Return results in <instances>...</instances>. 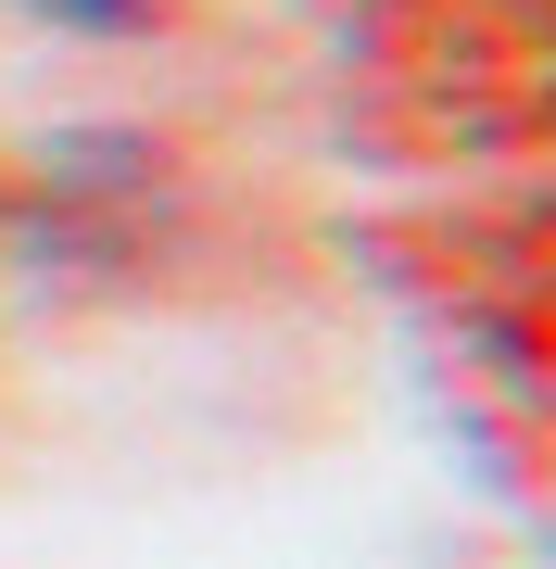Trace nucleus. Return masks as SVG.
Masks as SVG:
<instances>
[{
    "label": "nucleus",
    "mask_w": 556,
    "mask_h": 569,
    "mask_svg": "<svg viewBox=\"0 0 556 569\" xmlns=\"http://www.w3.org/2000/svg\"><path fill=\"white\" fill-rule=\"evenodd\" d=\"M26 13H51L63 39H140V26L165 13V0H26Z\"/></svg>",
    "instance_id": "1"
}]
</instances>
